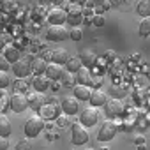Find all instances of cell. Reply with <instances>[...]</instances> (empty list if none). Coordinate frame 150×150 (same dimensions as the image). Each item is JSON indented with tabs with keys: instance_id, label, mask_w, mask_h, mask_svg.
Returning a JSON list of instances; mask_svg holds the SVG:
<instances>
[{
	"instance_id": "obj_1",
	"label": "cell",
	"mask_w": 150,
	"mask_h": 150,
	"mask_svg": "<svg viewBox=\"0 0 150 150\" xmlns=\"http://www.w3.org/2000/svg\"><path fill=\"white\" fill-rule=\"evenodd\" d=\"M42 129H44V118H42L41 115H32V117H28L27 122H25V127H23L25 134L30 136V138L37 136Z\"/></svg>"
},
{
	"instance_id": "obj_9",
	"label": "cell",
	"mask_w": 150,
	"mask_h": 150,
	"mask_svg": "<svg viewBox=\"0 0 150 150\" xmlns=\"http://www.w3.org/2000/svg\"><path fill=\"white\" fill-rule=\"evenodd\" d=\"M11 69H13V72L16 74L18 78H27L30 72H34V71H32L30 62H28V60H25V58H20L18 62H14V64L11 65Z\"/></svg>"
},
{
	"instance_id": "obj_11",
	"label": "cell",
	"mask_w": 150,
	"mask_h": 150,
	"mask_svg": "<svg viewBox=\"0 0 150 150\" xmlns=\"http://www.w3.org/2000/svg\"><path fill=\"white\" fill-rule=\"evenodd\" d=\"M67 21V11L62 7H55L48 13V23L51 25H64Z\"/></svg>"
},
{
	"instance_id": "obj_41",
	"label": "cell",
	"mask_w": 150,
	"mask_h": 150,
	"mask_svg": "<svg viewBox=\"0 0 150 150\" xmlns=\"http://www.w3.org/2000/svg\"><path fill=\"white\" fill-rule=\"evenodd\" d=\"M101 150H110V148H108V146H103V148H101Z\"/></svg>"
},
{
	"instance_id": "obj_17",
	"label": "cell",
	"mask_w": 150,
	"mask_h": 150,
	"mask_svg": "<svg viewBox=\"0 0 150 150\" xmlns=\"http://www.w3.org/2000/svg\"><path fill=\"white\" fill-rule=\"evenodd\" d=\"M92 96V88L88 85H76L74 87V97L78 101H88Z\"/></svg>"
},
{
	"instance_id": "obj_38",
	"label": "cell",
	"mask_w": 150,
	"mask_h": 150,
	"mask_svg": "<svg viewBox=\"0 0 150 150\" xmlns=\"http://www.w3.org/2000/svg\"><path fill=\"white\" fill-rule=\"evenodd\" d=\"M106 58H108V60H113V58H115V53H113V50H108V51H106Z\"/></svg>"
},
{
	"instance_id": "obj_31",
	"label": "cell",
	"mask_w": 150,
	"mask_h": 150,
	"mask_svg": "<svg viewBox=\"0 0 150 150\" xmlns=\"http://www.w3.org/2000/svg\"><path fill=\"white\" fill-rule=\"evenodd\" d=\"M14 92L16 94H27V83L25 81H16L14 83Z\"/></svg>"
},
{
	"instance_id": "obj_12",
	"label": "cell",
	"mask_w": 150,
	"mask_h": 150,
	"mask_svg": "<svg viewBox=\"0 0 150 150\" xmlns=\"http://www.w3.org/2000/svg\"><path fill=\"white\" fill-rule=\"evenodd\" d=\"M104 106H106V115H108V117H118V115L124 113V104H122V101H118L117 97H115V99H110Z\"/></svg>"
},
{
	"instance_id": "obj_29",
	"label": "cell",
	"mask_w": 150,
	"mask_h": 150,
	"mask_svg": "<svg viewBox=\"0 0 150 150\" xmlns=\"http://www.w3.org/2000/svg\"><path fill=\"white\" fill-rule=\"evenodd\" d=\"M83 37V30L80 28V27H72V30H71V34H69V39H72V41H80Z\"/></svg>"
},
{
	"instance_id": "obj_27",
	"label": "cell",
	"mask_w": 150,
	"mask_h": 150,
	"mask_svg": "<svg viewBox=\"0 0 150 150\" xmlns=\"http://www.w3.org/2000/svg\"><path fill=\"white\" fill-rule=\"evenodd\" d=\"M7 108H11V97H7L6 92H0V113H4Z\"/></svg>"
},
{
	"instance_id": "obj_40",
	"label": "cell",
	"mask_w": 150,
	"mask_h": 150,
	"mask_svg": "<svg viewBox=\"0 0 150 150\" xmlns=\"http://www.w3.org/2000/svg\"><path fill=\"white\" fill-rule=\"evenodd\" d=\"M94 4H106V0H92Z\"/></svg>"
},
{
	"instance_id": "obj_14",
	"label": "cell",
	"mask_w": 150,
	"mask_h": 150,
	"mask_svg": "<svg viewBox=\"0 0 150 150\" xmlns=\"http://www.w3.org/2000/svg\"><path fill=\"white\" fill-rule=\"evenodd\" d=\"M80 60H81V64L85 65V67H92V65H96L97 64V55L92 51V50H83V51H80Z\"/></svg>"
},
{
	"instance_id": "obj_2",
	"label": "cell",
	"mask_w": 150,
	"mask_h": 150,
	"mask_svg": "<svg viewBox=\"0 0 150 150\" xmlns=\"http://www.w3.org/2000/svg\"><path fill=\"white\" fill-rule=\"evenodd\" d=\"M115 136H117V125H115V122L104 120L103 125H101L99 131H97V139H99L101 143H104V141H111Z\"/></svg>"
},
{
	"instance_id": "obj_39",
	"label": "cell",
	"mask_w": 150,
	"mask_h": 150,
	"mask_svg": "<svg viewBox=\"0 0 150 150\" xmlns=\"http://www.w3.org/2000/svg\"><path fill=\"white\" fill-rule=\"evenodd\" d=\"M69 2H71V4H78V6H81V4L87 2V0H69Z\"/></svg>"
},
{
	"instance_id": "obj_15",
	"label": "cell",
	"mask_w": 150,
	"mask_h": 150,
	"mask_svg": "<svg viewBox=\"0 0 150 150\" xmlns=\"http://www.w3.org/2000/svg\"><path fill=\"white\" fill-rule=\"evenodd\" d=\"M62 76H64V65H58V64L48 65V69H46V78L55 80V81H60Z\"/></svg>"
},
{
	"instance_id": "obj_7",
	"label": "cell",
	"mask_w": 150,
	"mask_h": 150,
	"mask_svg": "<svg viewBox=\"0 0 150 150\" xmlns=\"http://www.w3.org/2000/svg\"><path fill=\"white\" fill-rule=\"evenodd\" d=\"M83 9H81V6H78V4H71L69 7H67V21L69 23H72V27H78L81 21H83Z\"/></svg>"
},
{
	"instance_id": "obj_19",
	"label": "cell",
	"mask_w": 150,
	"mask_h": 150,
	"mask_svg": "<svg viewBox=\"0 0 150 150\" xmlns=\"http://www.w3.org/2000/svg\"><path fill=\"white\" fill-rule=\"evenodd\" d=\"M4 57L7 58L9 64H14V62L20 60V51H18V48L14 44H6L4 46Z\"/></svg>"
},
{
	"instance_id": "obj_28",
	"label": "cell",
	"mask_w": 150,
	"mask_h": 150,
	"mask_svg": "<svg viewBox=\"0 0 150 150\" xmlns=\"http://www.w3.org/2000/svg\"><path fill=\"white\" fill-rule=\"evenodd\" d=\"M11 85V76L7 74V71H0V90H4Z\"/></svg>"
},
{
	"instance_id": "obj_18",
	"label": "cell",
	"mask_w": 150,
	"mask_h": 150,
	"mask_svg": "<svg viewBox=\"0 0 150 150\" xmlns=\"http://www.w3.org/2000/svg\"><path fill=\"white\" fill-rule=\"evenodd\" d=\"M88 103H90V106L99 108V106H104V104L108 103V99H106V94H104V92H101V90H92V96H90Z\"/></svg>"
},
{
	"instance_id": "obj_8",
	"label": "cell",
	"mask_w": 150,
	"mask_h": 150,
	"mask_svg": "<svg viewBox=\"0 0 150 150\" xmlns=\"http://www.w3.org/2000/svg\"><path fill=\"white\" fill-rule=\"evenodd\" d=\"M99 122V113L97 110L92 106V108H85L80 115V124H83L85 127H92Z\"/></svg>"
},
{
	"instance_id": "obj_20",
	"label": "cell",
	"mask_w": 150,
	"mask_h": 150,
	"mask_svg": "<svg viewBox=\"0 0 150 150\" xmlns=\"http://www.w3.org/2000/svg\"><path fill=\"white\" fill-rule=\"evenodd\" d=\"M28 104H30L32 110L39 111V110L46 104V99H44V96H42L41 92H39V94H30V96H28Z\"/></svg>"
},
{
	"instance_id": "obj_13",
	"label": "cell",
	"mask_w": 150,
	"mask_h": 150,
	"mask_svg": "<svg viewBox=\"0 0 150 150\" xmlns=\"http://www.w3.org/2000/svg\"><path fill=\"white\" fill-rule=\"evenodd\" d=\"M51 60H53V64L67 65V62L71 60V55H69V51L64 50V48H60V50H53V53H51Z\"/></svg>"
},
{
	"instance_id": "obj_23",
	"label": "cell",
	"mask_w": 150,
	"mask_h": 150,
	"mask_svg": "<svg viewBox=\"0 0 150 150\" xmlns=\"http://www.w3.org/2000/svg\"><path fill=\"white\" fill-rule=\"evenodd\" d=\"M46 69H48V62L44 58H35L32 62V71L35 76H42V74H46Z\"/></svg>"
},
{
	"instance_id": "obj_22",
	"label": "cell",
	"mask_w": 150,
	"mask_h": 150,
	"mask_svg": "<svg viewBox=\"0 0 150 150\" xmlns=\"http://www.w3.org/2000/svg\"><path fill=\"white\" fill-rule=\"evenodd\" d=\"M13 132V125H11V120L6 117V113H0V136H9Z\"/></svg>"
},
{
	"instance_id": "obj_16",
	"label": "cell",
	"mask_w": 150,
	"mask_h": 150,
	"mask_svg": "<svg viewBox=\"0 0 150 150\" xmlns=\"http://www.w3.org/2000/svg\"><path fill=\"white\" fill-rule=\"evenodd\" d=\"M76 81H78V85H88V87H90L92 78H90V69H88V67L81 65V67L78 69V72H76Z\"/></svg>"
},
{
	"instance_id": "obj_24",
	"label": "cell",
	"mask_w": 150,
	"mask_h": 150,
	"mask_svg": "<svg viewBox=\"0 0 150 150\" xmlns=\"http://www.w3.org/2000/svg\"><path fill=\"white\" fill-rule=\"evenodd\" d=\"M136 13L141 18H148L150 16V0H139L136 6Z\"/></svg>"
},
{
	"instance_id": "obj_32",
	"label": "cell",
	"mask_w": 150,
	"mask_h": 150,
	"mask_svg": "<svg viewBox=\"0 0 150 150\" xmlns=\"http://www.w3.org/2000/svg\"><path fill=\"white\" fill-rule=\"evenodd\" d=\"M92 25H96V27H103V25H104V16H103V14H96V16H92Z\"/></svg>"
},
{
	"instance_id": "obj_4",
	"label": "cell",
	"mask_w": 150,
	"mask_h": 150,
	"mask_svg": "<svg viewBox=\"0 0 150 150\" xmlns=\"http://www.w3.org/2000/svg\"><path fill=\"white\" fill-rule=\"evenodd\" d=\"M69 30L65 28V25H50V28L46 30V37L53 42H58V41H65L69 39Z\"/></svg>"
},
{
	"instance_id": "obj_35",
	"label": "cell",
	"mask_w": 150,
	"mask_h": 150,
	"mask_svg": "<svg viewBox=\"0 0 150 150\" xmlns=\"http://www.w3.org/2000/svg\"><path fill=\"white\" fill-rule=\"evenodd\" d=\"M62 81H64V85H71V72H69V71H67V72H64Z\"/></svg>"
},
{
	"instance_id": "obj_42",
	"label": "cell",
	"mask_w": 150,
	"mask_h": 150,
	"mask_svg": "<svg viewBox=\"0 0 150 150\" xmlns=\"http://www.w3.org/2000/svg\"><path fill=\"white\" fill-rule=\"evenodd\" d=\"M83 150H96V148H90V146H88V148H83Z\"/></svg>"
},
{
	"instance_id": "obj_34",
	"label": "cell",
	"mask_w": 150,
	"mask_h": 150,
	"mask_svg": "<svg viewBox=\"0 0 150 150\" xmlns=\"http://www.w3.org/2000/svg\"><path fill=\"white\" fill-rule=\"evenodd\" d=\"M9 148V139L6 136H0V150H7Z\"/></svg>"
},
{
	"instance_id": "obj_33",
	"label": "cell",
	"mask_w": 150,
	"mask_h": 150,
	"mask_svg": "<svg viewBox=\"0 0 150 150\" xmlns=\"http://www.w3.org/2000/svg\"><path fill=\"white\" fill-rule=\"evenodd\" d=\"M11 65H9V62H7V58L4 57V53H0V71H7Z\"/></svg>"
},
{
	"instance_id": "obj_6",
	"label": "cell",
	"mask_w": 150,
	"mask_h": 150,
	"mask_svg": "<svg viewBox=\"0 0 150 150\" xmlns=\"http://www.w3.org/2000/svg\"><path fill=\"white\" fill-rule=\"evenodd\" d=\"M60 104L57 103H46L41 110H39V115L44 118V120H57L60 117Z\"/></svg>"
},
{
	"instance_id": "obj_37",
	"label": "cell",
	"mask_w": 150,
	"mask_h": 150,
	"mask_svg": "<svg viewBox=\"0 0 150 150\" xmlns=\"http://www.w3.org/2000/svg\"><path fill=\"white\" fill-rule=\"evenodd\" d=\"M134 143H136L138 146H141V145H145V138H143V136H138V138L134 139Z\"/></svg>"
},
{
	"instance_id": "obj_26",
	"label": "cell",
	"mask_w": 150,
	"mask_h": 150,
	"mask_svg": "<svg viewBox=\"0 0 150 150\" xmlns=\"http://www.w3.org/2000/svg\"><path fill=\"white\" fill-rule=\"evenodd\" d=\"M81 65H83V64H81L80 57H74V58L71 57V60L67 62V65H65V67H67V71H69V72H78V69H80Z\"/></svg>"
},
{
	"instance_id": "obj_5",
	"label": "cell",
	"mask_w": 150,
	"mask_h": 150,
	"mask_svg": "<svg viewBox=\"0 0 150 150\" xmlns=\"http://www.w3.org/2000/svg\"><path fill=\"white\" fill-rule=\"evenodd\" d=\"M27 108H30L28 104V96L27 94H13L11 96V110L14 113H23Z\"/></svg>"
},
{
	"instance_id": "obj_36",
	"label": "cell",
	"mask_w": 150,
	"mask_h": 150,
	"mask_svg": "<svg viewBox=\"0 0 150 150\" xmlns=\"http://www.w3.org/2000/svg\"><path fill=\"white\" fill-rule=\"evenodd\" d=\"M57 125L65 127V125H67V118H65V117H58V118H57Z\"/></svg>"
},
{
	"instance_id": "obj_25",
	"label": "cell",
	"mask_w": 150,
	"mask_h": 150,
	"mask_svg": "<svg viewBox=\"0 0 150 150\" xmlns=\"http://www.w3.org/2000/svg\"><path fill=\"white\" fill-rule=\"evenodd\" d=\"M138 34H139L141 37L150 35V16H148V18H141L139 27H138Z\"/></svg>"
},
{
	"instance_id": "obj_10",
	"label": "cell",
	"mask_w": 150,
	"mask_h": 150,
	"mask_svg": "<svg viewBox=\"0 0 150 150\" xmlns=\"http://www.w3.org/2000/svg\"><path fill=\"white\" fill-rule=\"evenodd\" d=\"M60 108L65 115H76L80 110V104H78V99L74 96H65L60 103Z\"/></svg>"
},
{
	"instance_id": "obj_21",
	"label": "cell",
	"mask_w": 150,
	"mask_h": 150,
	"mask_svg": "<svg viewBox=\"0 0 150 150\" xmlns=\"http://www.w3.org/2000/svg\"><path fill=\"white\" fill-rule=\"evenodd\" d=\"M32 85H34V88L37 92H46L50 88V78H46L44 74H42V76H34Z\"/></svg>"
},
{
	"instance_id": "obj_3",
	"label": "cell",
	"mask_w": 150,
	"mask_h": 150,
	"mask_svg": "<svg viewBox=\"0 0 150 150\" xmlns=\"http://www.w3.org/2000/svg\"><path fill=\"white\" fill-rule=\"evenodd\" d=\"M71 139H72V143L74 145H85L87 141H88V138H90V134H88V129L83 125V124H74L72 127H71Z\"/></svg>"
},
{
	"instance_id": "obj_30",
	"label": "cell",
	"mask_w": 150,
	"mask_h": 150,
	"mask_svg": "<svg viewBox=\"0 0 150 150\" xmlns=\"http://www.w3.org/2000/svg\"><path fill=\"white\" fill-rule=\"evenodd\" d=\"M16 150H32V143L28 139H20L16 143Z\"/></svg>"
}]
</instances>
